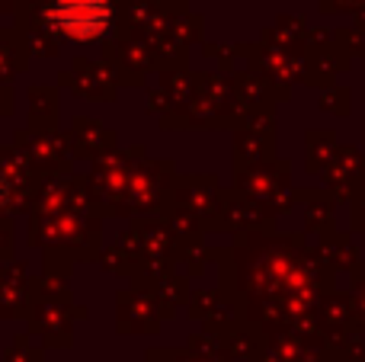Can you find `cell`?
Masks as SVG:
<instances>
[{"label": "cell", "mask_w": 365, "mask_h": 362, "mask_svg": "<svg viewBox=\"0 0 365 362\" xmlns=\"http://www.w3.org/2000/svg\"><path fill=\"white\" fill-rule=\"evenodd\" d=\"M71 10H77L74 16L68 19V26H71V32H100L103 26H106V16H109V10H106V4L103 0H74V4H68Z\"/></svg>", "instance_id": "1"}]
</instances>
